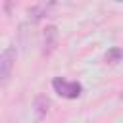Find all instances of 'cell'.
<instances>
[{
  "instance_id": "obj_1",
  "label": "cell",
  "mask_w": 123,
  "mask_h": 123,
  "mask_svg": "<svg viewBox=\"0 0 123 123\" xmlns=\"http://www.w3.org/2000/svg\"><path fill=\"white\" fill-rule=\"evenodd\" d=\"M52 86H54V90H56L62 98H67V100H75V98H79L81 92H83L81 83H77V81H67V79H63V77H56V79L52 81Z\"/></svg>"
},
{
  "instance_id": "obj_4",
  "label": "cell",
  "mask_w": 123,
  "mask_h": 123,
  "mask_svg": "<svg viewBox=\"0 0 123 123\" xmlns=\"http://www.w3.org/2000/svg\"><path fill=\"white\" fill-rule=\"evenodd\" d=\"M33 108H35V115H37V119L46 117V113H48V110H50V98H48L46 94H38V96L35 98Z\"/></svg>"
},
{
  "instance_id": "obj_6",
  "label": "cell",
  "mask_w": 123,
  "mask_h": 123,
  "mask_svg": "<svg viewBox=\"0 0 123 123\" xmlns=\"http://www.w3.org/2000/svg\"><path fill=\"white\" fill-rule=\"evenodd\" d=\"M46 12H48V6L46 4H38V6H33L29 10V15H33V19H40V17L46 15Z\"/></svg>"
},
{
  "instance_id": "obj_2",
  "label": "cell",
  "mask_w": 123,
  "mask_h": 123,
  "mask_svg": "<svg viewBox=\"0 0 123 123\" xmlns=\"http://www.w3.org/2000/svg\"><path fill=\"white\" fill-rule=\"evenodd\" d=\"M13 63H15V48L13 46H8L0 54V83H6L10 79L12 69H13Z\"/></svg>"
},
{
  "instance_id": "obj_5",
  "label": "cell",
  "mask_w": 123,
  "mask_h": 123,
  "mask_svg": "<svg viewBox=\"0 0 123 123\" xmlns=\"http://www.w3.org/2000/svg\"><path fill=\"white\" fill-rule=\"evenodd\" d=\"M121 56H123V52H121V48H119V46H113V48H110V50L106 52V63H111V65H117V63L121 62Z\"/></svg>"
},
{
  "instance_id": "obj_3",
  "label": "cell",
  "mask_w": 123,
  "mask_h": 123,
  "mask_svg": "<svg viewBox=\"0 0 123 123\" xmlns=\"http://www.w3.org/2000/svg\"><path fill=\"white\" fill-rule=\"evenodd\" d=\"M58 46V29L54 25H48L42 31V54L50 56Z\"/></svg>"
}]
</instances>
